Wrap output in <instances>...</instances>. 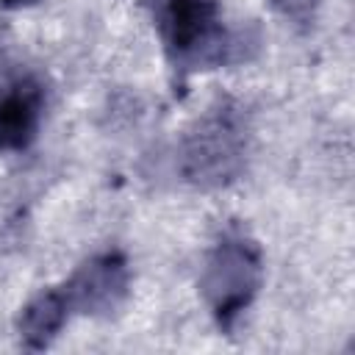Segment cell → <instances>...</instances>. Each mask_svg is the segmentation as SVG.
<instances>
[{
  "label": "cell",
  "instance_id": "cell-1",
  "mask_svg": "<svg viewBox=\"0 0 355 355\" xmlns=\"http://www.w3.org/2000/svg\"><path fill=\"white\" fill-rule=\"evenodd\" d=\"M178 78L250 64L263 47L258 25L230 19L219 0H139Z\"/></svg>",
  "mask_w": 355,
  "mask_h": 355
},
{
  "label": "cell",
  "instance_id": "cell-2",
  "mask_svg": "<svg viewBox=\"0 0 355 355\" xmlns=\"http://www.w3.org/2000/svg\"><path fill=\"white\" fill-rule=\"evenodd\" d=\"M252 116L236 97H216L180 136L175 166L183 183L216 191L236 183L250 164Z\"/></svg>",
  "mask_w": 355,
  "mask_h": 355
},
{
  "label": "cell",
  "instance_id": "cell-3",
  "mask_svg": "<svg viewBox=\"0 0 355 355\" xmlns=\"http://www.w3.org/2000/svg\"><path fill=\"white\" fill-rule=\"evenodd\" d=\"M197 286L214 324L233 333L263 286V252L255 236L236 222L225 225L202 258Z\"/></svg>",
  "mask_w": 355,
  "mask_h": 355
},
{
  "label": "cell",
  "instance_id": "cell-4",
  "mask_svg": "<svg viewBox=\"0 0 355 355\" xmlns=\"http://www.w3.org/2000/svg\"><path fill=\"white\" fill-rule=\"evenodd\" d=\"M64 300L80 316H114L130 297V263L119 250H103L86 258L64 283Z\"/></svg>",
  "mask_w": 355,
  "mask_h": 355
},
{
  "label": "cell",
  "instance_id": "cell-5",
  "mask_svg": "<svg viewBox=\"0 0 355 355\" xmlns=\"http://www.w3.org/2000/svg\"><path fill=\"white\" fill-rule=\"evenodd\" d=\"M47 89L33 72H11L0 78V153L28 150L42 128Z\"/></svg>",
  "mask_w": 355,
  "mask_h": 355
},
{
  "label": "cell",
  "instance_id": "cell-6",
  "mask_svg": "<svg viewBox=\"0 0 355 355\" xmlns=\"http://www.w3.org/2000/svg\"><path fill=\"white\" fill-rule=\"evenodd\" d=\"M69 319H72V311L64 300L61 286L42 288L22 305V311L17 316L19 344L31 352H42L61 336V330L67 327Z\"/></svg>",
  "mask_w": 355,
  "mask_h": 355
},
{
  "label": "cell",
  "instance_id": "cell-7",
  "mask_svg": "<svg viewBox=\"0 0 355 355\" xmlns=\"http://www.w3.org/2000/svg\"><path fill=\"white\" fill-rule=\"evenodd\" d=\"M266 3L286 22H291L300 31H308V28H313V22H316L319 8H322L324 0H266Z\"/></svg>",
  "mask_w": 355,
  "mask_h": 355
},
{
  "label": "cell",
  "instance_id": "cell-8",
  "mask_svg": "<svg viewBox=\"0 0 355 355\" xmlns=\"http://www.w3.org/2000/svg\"><path fill=\"white\" fill-rule=\"evenodd\" d=\"M36 3H42V0H0L3 8H31Z\"/></svg>",
  "mask_w": 355,
  "mask_h": 355
}]
</instances>
